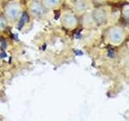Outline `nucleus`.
I'll return each mask as SVG.
<instances>
[{"instance_id":"20e7f679","label":"nucleus","mask_w":129,"mask_h":121,"mask_svg":"<svg viewBox=\"0 0 129 121\" xmlns=\"http://www.w3.org/2000/svg\"><path fill=\"white\" fill-rule=\"evenodd\" d=\"M123 38V34L122 32L119 30H114L111 32V41H113L114 43H119L121 40Z\"/></svg>"},{"instance_id":"7ed1b4c3","label":"nucleus","mask_w":129,"mask_h":121,"mask_svg":"<svg viewBox=\"0 0 129 121\" xmlns=\"http://www.w3.org/2000/svg\"><path fill=\"white\" fill-rule=\"evenodd\" d=\"M61 22L66 27H73L76 24L77 20L73 14L70 12H66L61 17Z\"/></svg>"},{"instance_id":"0eeeda50","label":"nucleus","mask_w":129,"mask_h":121,"mask_svg":"<svg viewBox=\"0 0 129 121\" xmlns=\"http://www.w3.org/2000/svg\"><path fill=\"white\" fill-rule=\"evenodd\" d=\"M127 18H129V11H127Z\"/></svg>"},{"instance_id":"f03ea898","label":"nucleus","mask_w":129,"mask_h":121,"mask_svg":"<svg viewBox=\"0 0 129 121\" xmlns=\"http://www.w3.org/2000/svg\"><path fill=\"white\" fill-rule=\"evenodd\" d=\"M30 11L34 16L37 17H41L46 12V8L44 7V5L40 2H31L30 6Z\"/></svg>"},{"instance_id":"f257e3e1","label":"nucleus","mask_w":129,"mask_h":121,"mask_svg":"<svg viewBox=\"0 0 129 121\" xmlns=\"http://www.w3.org/2000/svg\"><path fill=\"white\" fill-rule=\"evenodd\" d=\"M21 14V5L19 2H10L5 7V17L7 20L15 21Z\"/></svg>"},{"instance_id":"39448f33","label":"nucleus","mask_w":129,"mask_h":121,"mask_svg":"<svg viewBox=\"0 0 129 121\" xmlns=\"http://www.w3.org/2000/svg\"><path fill=\"white\" fill-rule=\"evenodd\" d=\"M44 7L48 8H55L59 5V1H44L42 2Z\"/></svg>"},{"instance_id":"423d86ee","label":"nucleus","mask_w":129,"mask_h":121,"mask_svg":"<svg viewBox=\"0 0 129 121\" xmlns=\"http://www.w3.org/2000/svg\"><path fill=\"white\" fill-rule=\"evenodd\" d=\"M7 26V20L5 16L0 15V31H4Z\"/></svg>"}]
</instances>
